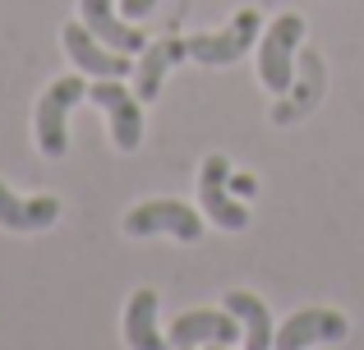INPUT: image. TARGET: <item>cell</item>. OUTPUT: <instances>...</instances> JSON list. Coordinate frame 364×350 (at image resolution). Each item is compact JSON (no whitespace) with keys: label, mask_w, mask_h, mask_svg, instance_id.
<instances>
[{"label":"cell","mask_w":364,"mask_h":350,"mask_svg":"<svg viewBox=\"0 0 364 350\" xmlns=\"http://www.w3.org/2000/svg\"><path fill=\"white\" fill-rule=\"evenodd\" d=\"M208 350H235V346H222V341H213V346H208Z\"/></svg>","instance_id":"17"},{"label":"cell","mask_w":364,"mask_h":350,"mask_svg":"<svg viewBox=\"0 0 364 350\" xmlns=\"http://www.w3.org/2000/svg\"><path fill=\"white\" fill-rule=\"evenodd\" d=\"M166 341L176 346V350H185V346H213V341L235 346V341H245V327H240V318H235L226 305L222 309H189V314H180L176 323H171Z\"/></svg>","instance_id":"7"},{"label":"cell","mask_w":364,"mask_h":350,"mask_svg":"<svg viewBox=\"0 0 364 350\" xmlns=\"http://www.w3.org/2000/svg\"><path fill=\"white\" fill-rule=\"evenodd\" d=\"M79 23L88 28L97 42H107L111 51H120V55H129V51H143L148 46V33H143L139 23H124V18L111 9V0H83L79 5Z\"/></svg>","instance_id":"10"},{"label":"cell","mask_w":364,"mask_h":350,"mask_svg":"<svg viewBox=\"0 0 364 350\" xmlns=\"http://www.w3.org/2000/svg\"><path fill=\"white\" fill-rule=\"evenodd\" d=\"M88 102H97L111 116V138H116L120 153H134L143 143V111L139 97L129 88H120V79H92L88 83Z\"/></svg>","instance_id":"6"},{"label":"cell","mask_w":364,"mask_h":350,"mask_svg":"<svg viewBox=\"0 0 364 350\" xmlns=\"http://www.w3.org/2000/svg\"><path fill=\"white\" fill-rule=\"evenodd\" d=\"M88 97V79H79V74H65V79H55L51 88L37 97V148H42V157H51V162H60L65 153H70V111L79 106V102Z\"/></svg>","instance_id":"1"},{"label":"cell","mask_w":364,"mask_h":350,"mask_svg":"<svg viewBox=\"0 0 364 350\" xmlns=\"http://www.w3.org/2000/svg\"><path fill=\"white\" fill-rule=\"evenodd\" d=\"M226 185H231V194H235V198H249V194H254V175H231Z\"/></svg>","instance_id":"16"},{"label":"cell","mask_w":364,"mask_h":350,"mask_svg":"<svg viewBox=\"0 0 364 350\" xmlns=\"http://www.w3.org/2000/svg\"><path fill=\"white\" fill-rule=\"evenodd\" d=\"M124 341H129V350H176L157 332V290L152 286L134 290L124 305Z\"/></svg>","instance_id":"13"},{"label":"cell","mask_w":364,"mask_h":350,"mask_svg":"<svg viewBox=\"0 0 364 350\" xmlns=\"http://www.w3.org/2000/svg\"><path fill=\"white\" fill-rule=\"evenodd\" d=\"M152 5H157V0H120V14L124 18H143V14H152Z\"/></svg>","instance_id":"15"},{"label":"cell","mask_w":364,"mask_h":350,"mask_svg":"<svg viewBox=\"0 0 364 350\" xmlns=\"http://www.w3.org/2000/svg\"><path fill=\"white\" fill-rule=\"evenodd\" d=\"M55 217H60V198H55V194L18 198L14 189L0 180V226H5V231H18V235H28V231H46Z\"/></svg>","instance_id":"11"},{"label":"cell","mask_w":364,"mask_h":350,"mask_svg":"<svg viewBox=\"0 0 364 350\" xmlns=\"http://www.w3.org/2000/svg\"><path fill=\"white\" fill-rule=\"evenodd\" d=\"M226 180H231V162H226L222 153L203 157V171H198V207H203V217L213 226H222V231H245L249 207L231 194Z\"/></svg>","instance_id":"4"},{"label":"cell","mask_w":364,"mask_h":350,"mask_svg":"<svg viewBox=\"0 0 364 350\" xmlns=\"http://www.w3.org/2000/svg\"><path fill=\"white\" fill-rule=\"evenodd\" d=\"M350 323L337 309H300L295 318H286L277 327L272 350H304V346H328V341H346Z\"/></svg>","instance_id":"9"},{"label":"cell","mask_w":364,"mask_h":350,"mask_svg":"<svg viewBox=\"0 0 364 350\" xmlns=\"http://www.w3.org/2000/svg\"><path fill=\"white\" fill-rule=\"evenodd\" d=\"M226 309H231L235 318H240V327H245V350H272L277 341V327H272V314H267V305L258 295H249V290H231V295L222 300Z\"/></svg>","instance_id":"14"},{"label":"cell","mask_w":364,"mask_h":350,"mask_svg":"<svg viewBox=\"0 0 364 350\" xmlns=\"http://www.w3.org/2000/svg\"><path fill=\"white\" fill-rule=\"evenodd\" d=\"M254 42H258V9H240L222 33L185 37V51H189V60H198V65H235Z\"/></svg>","instance_id":"5"},{"label":"cell","mask_w":364,"mask_h":350,"mask_svg":"<svg viewBox=\"0 0 364 350\" xmlns=\"http://www.w3.org/2000/svg\"><path fill=\"white\" fill-rule=\"evenodd\" d=\"M124 235H134V240L176 235V240L194 244V240H203V212H194L180 198H152V203H139L124 212Z\"/></svg>","instance_id":"2"},{"label":"cell","mask_w":364,"mask_h":350,"mask_svg":"<svg viewBox=\"0 0 364 350\" xmlns=\"http://www.w3.org/2000/svg\"><path fill=\"white\" fill-rule=\"evenodd\" d=\"M180 60H189L185 37H161V42L143 46V60L134 65V97H139V102H157L166 70H171V65H180Z\"/></svg>","instance_id":"12"},{"label":"cell","mask_w":364,"mask_h":350,"mask_svg":"<svg viewBox=\"0 0 364 350\" xmlns=\"http://www.w3.org/2000/svg\"><path fill=\"white\" fill-rule=\"evenodd\" d=\"M60 42H65V55L74 60V70L92 74V79H129V74H134L129 55L111 51L107 42H97V37H92L83 23H65Z\"/></svg>","instance_id":"8"},{"label":"cell","mask_w":364,"mask_h":350,"mask_svg":"<svg viewBox=\"0 0 364 350\" xmlns=\"http://www.w3.org/2000/svg\"><path fill=\"white\" fill-rule=\"evenodd\" d=\"M185 350H189V346H185Z\"/></svg>","instance_id":"18"},{"label":"cell","mask_w":364,"mask_h":350,"mask_svg":"<svg viewBox=\"0 0 364 350\" xmlns=\"http://www.w3.org/2000/svg\"><path fill=\"white\" fill-rule=\"evenodd\" d=\"M300 37H304V18L300 14H277L272 23L263 28V37H258V79H263V88H272V92L291 88Z\"/></svg>","instance_id":"3"}]
</instances>
